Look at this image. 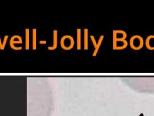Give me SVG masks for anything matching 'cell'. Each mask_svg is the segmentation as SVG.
I'll list each match as a JSON object with an SVG mask.
<instances>
[{"label":"cell","instance_id":"1","mask_svg":"<svg viewBox=\"0 0 154 116\" xmlns=\"http://www.w3.org/2000/svg\"><path fill=\"white\" fill-rule=\"evenodd\" d=\"M75 44L74 39L72 36L65 35L63 36L60 41L61 47L65 50H71Z\"/></svg>","mask_w":154,"mask_h":116},{"label":"cell","instance_id":"2","mask_svg":"<svg viewBox=\"0 0 154 116\" xmlns=\"http://www.w3.org/2000/svg\"><path fill=\"white\" fill-rule=\"evenodd\" d=\"M130 47L135 50L142 49L144 45V40L142 36L135 35L131 37L130 41Z\"/></svg>","mask_w":154,"mask_h":116},{"label":"cell","instance_id":"3","mask_svg":"<svg viewBox=\"0 0 154 116\" xmlns=\"http://www.w3.org/2000/svg\"><path fill=\"white\" fill-rule=\"evenodd\" d=\"M23 41H22V39L21 38V37L19 35H14L13 36L10 40V46L11 48V49L13 50H20L22 49V47H15V44H22Z\"/></svg>","mask_w":154,"mask_h":116},{"label":"cell","instance_id":"4","mask_svg":"<svg viewBox=\"0 0 154 116\" xmlns=\"http://www.w3.org/2000/svg\"><path fill=\"white\" fill-rule=\"evenodd\" d=\"M90 37H91V41H92V43H93V44L94 45V47H95V50H94V51H93V53L92 55V56H96L97 55V54H98V51L99 50L100 46L101 45V44H102V41H103V40H104V36H103V35L99 37V39L98 43H96L94 36L91 35V36H90Z\"/></svg>","mask_w":154,"mask_h":116},{"label":"cell","instance_id":"5","mask_svg":"<svg viewBox=\"0 0 154 116\" xmlns=\"http://www.w3.org/2000/svg\"><path fill=\"white\" fill-rule=\"evenodd\" d=\"M58 46V31L57 30L53 32V45L51 47H48L49 50H54L57 48Z\"/></svg>","mask_w":154,"mask_h":116},{"label":"cell","instance_id":"6","mask_svg":"<svg viewBox=\"0 0 154 116\" xmlns=\"http://www.w3.org/2000/svg\"><path fill=\"white\" fill-rule=\"evenodd\" d=\"M25 48L29 50L30 48V30L29 29H25Z\"/></svg>","mask_w":154,"mask_h":116},{"label":"cell","instance_id":"7","mask_svg":"<svg viewBox=\"0 0 154 116\" xmlns=\"http://www.w3.org/2000/svg\"><path fill=\"white\" fill-rule=\"evenodd\" d=\"M76 32H77V43H76V48L78 50H80L81 48V30L80 29H77L76 30Z\"/></svg>","mask_w":154,"mask_h":116},{"label":"cell","instance_id":"8","mask_svg":"<svg viewBox=\"0 0 154 116\" xmlns=\"http://www.w3.org/2000/svg\"><path fill=\"white\" fill-rule=\"evenodd\" d=\"M33 40H32V48L35 50L37 49V29H33Z\"/></svg>","mask_w":154,"mask_h":116},{"label":"cell","instance_id":"9","mask_svg":"<svg viewBox=\"0 0 154 116\" xmlns=\"http://www.w3.org/2000/svg\"><path fill=\"white\" fill-rule=\"evenodd\" d=\"M88 29H85L84 30V49L85 50H87L88 48Z\"/></svg>","mask_w":154,"mask_h":116},{"label":"cell","instance_id":"10","mask_svg":"<svg viewBox=\"0 0 154 116\" xmlns=\"http://www.w3.org/2000/svg\"><path fill=\"white\" fill-rule=\"evenodd\" d=\"M154 39V36L153 35H149L147 37V38L146 39V42H145V45L146 48L149 50H154V48L152 47L150 45V41Z\"/></svg>","mask_w":154,"mask_h":116},{"label":"cell","instance_id":"11","mask_svg":"<svg viewBox=\"0 0 154 116\" xmlns=\"http://www.w3.org/2000/svg\"><path fill=\"white\" fill-rule=\"evenodd\" d=\"M8 38H9V36L8 35H6L4 36V40H3V43L1 42V40H0V50H4Z\"/></svg>","mask_w":154,"mask_h":116},{"label":"cell","instance_id":"12","mask_svg":"<svg viewBox=\"0 0 154 116\" xmlns=\"http://www.w3.org/2000/svg\"><path fill=\"white\" fill-rule=\"evenodd\" d=\"M39 43L41 44H46V41H40Z\"/></svg>","mask_w":154,"mask_h":116},{"label":"cell","instance_id":"13","mask_svg":"<svg viewBox=\"0 0 154 116\" xmlns=\"http://www.w3.org/2000/svg\"><path fill=\"white\" fill-rule=\"evenodd\" d=\"M0 40H1V36H0Z\"/></svg>","mask_w":154,"mask_h":116}]
</instances>
